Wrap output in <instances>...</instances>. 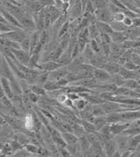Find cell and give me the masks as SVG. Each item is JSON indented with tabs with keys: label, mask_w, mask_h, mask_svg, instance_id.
Wrapping results in <instances>:
<instances>
[{
	"label": "cell",
	"mask_w": 140,
	"mask_h": 157,
	"mask_svg": "<svg viewBox=\"0 0 140 157\" xmlns=\"http://www.w3.org/2000/svg\"><path fill=\"white\" fill-rule=\"evenodd\" d=\"M122 87L132 90H140V83L137 80L130 79V80H125Z\"/></svg>",
	"instance_id": "cell-24"
},
{
	"label": "cell",
	"mask_w": 140,
	"mask_h": 157,
	"mask_svg": "<svg viewBox=\"0 0 140 157\" xmlns=\"http://www.w3.org/2000/svg\"><path fill=\"white\" fill-rule=\"evenodd\" d=\"M49 41V33L47 30H43L40 33L39 36V44L42 47H45L46 43Z\"/></svg>",
	"instance_id": "cell-32"
},
{
	"label": "cell",
	"mask_w": 140,
	"mask_h": 157,
	"mask_svg": "<svg viewBox=\"0 0 140 157\" xmlns=\"http://www.w3.org/2000/svg\"><path fill=\"white\" fill-rule=\"evenodd\" d=\"M45 90L46 92H50V91H54V90H61V87L57 84L56 82H53V81H47V82L45 83L43 85Z\"/></svg>",
	"instance_id": "cell-31"
},
{
	"label": "cell",
	"mask_w": 140,
	"mask_h": 157,
	"mask_svg": "<svg viewBox=\"0 0 140 157\" xmlns=\"http://www.w3.org/2000/svg\"><path fill=\"white\" fill-rule=\"evenodd\" d=\"M48 9H49L50 15H51V24L53 25L59 19V18L61 16V12L59 9H57L53 5V6H49Z\"/></svg>",
	"instance_id": "cell-19"
},
{
	"label": "cell",
	"mask_w": 140,
	"mask_h": 157,
	"mask_svg": "<svg viewBox=\"0 0 140 157\" xmlns=\"http://www.w3.org/2000/svg\"><path fill=\"white\" fill-rule=\"evenodd\" d=\"M101 106L102 107V109L104 110V112L107 114H110V113H122L121 104L116 103V102H111V101H106L103 104L101 105Z\"/></svg>",
	"instance_id": "cell-6"
},
{
	"label": "cell",
	"mask_w": 140,
	"mask_h": 157,
	"mask_svg": "<svg viewBox=\"0 0 140 157\" xmlns=\"http://www.w3.org/2000/svg\"><path fill=\"white\" fill-rule=\"evenodd\" d=\"M123 67L124 69L131 70V71H138V70L140 69V68H138L136 64H134L131 60H130V61H128L127 63H125Z\"/></svg>",
	"instance_id": "cell-43"
},
{
	"label": "cell",
	"mask_w": 140,
	"mask_h": 157,
	"mask_svg": "<svg viewBox=\"0 0 140 157\" xmlns=\"http://www.w3.org/2000/svg\"><path fill=\"white\" fill-rule=\"evenodd\" d=\"M80 122H81L80 124L83 126V129H84V131L86 132V134H87V133H94V132H97L95 126L93 125V123L83 120H80Z\"/></svg>",
	"instance_id": "cell-27"
},
{
	"label": "cell",
	"mask_w": 140,
	"mask_h": 157,
	"mask_svg": "<svg viewBox=\"0 0 140 157\" xmlns=\"http://www.w3.org/2000/svg\"><path fill=\"white\" fill-rule=\"evenodd\" d=\"M89 45V47L91 48V49L94 51V53H95L96 55H100V53L102 52V50H101V47H100L99 43L96 41L95 39L90 40Z\"/></svg>",
	"instance_id": "cell-33"
},
{
	"label": "cell",
	"mask_w": 140,
	"mask_h": 157,
	"mask_svg": "<svg viewBox=\"0 0 140 157\" xmlns=\"http://www.w3.org/2000/svg\"><path fill=\"white\" fill-rule=\"evenodd\" d=\"M111 40L113 43L116 44H123L124 41H126L127 40H129L127 33L126 32L124 33H117V32H114L111 35Z\"/></svg>",
	"instance_id": "cell-14"
},
{
	"label": "cell",
	"mask_w": 140,
	"mask_h": 157,
	"mask_svg": "<svg viewBox=\"0 0 140 157\" xmlns=\"http://www.w3.org/2000/svg\"><path fill=\"white\" fill-rule=\"evenodd\" d=\"M89 44V42L83 39H81V38L77 37V46H78V48H79V52L80 54L82 55L83 52L84 51V49L86 48L87 45Z\"/></svg>",
	"instance_id": "cell-37"
},
{
	"label": "cell",
	"mask_w": 140,
	"mask_h": 157,
	"mask_svg": "<svg viewBox=\"0 0 140 157\" xmlns=\"http://www.w3.org/2000/svg\"><path fill=\"white\" fill-rule=\"evenodd\" d=\"M13 30H19V29L13 27V25H9V24H4V23L0 22V33H6L13 31Z\"/></svg>",
	"instance_id": "cell-36"
},
{
	"label": "cell",
	"mask_w": 140,
	"mask_h": 157,
	"mask_svg": "<svg viewBox=\"0 0 140 157\" xmlns=\"http://www.w3.org/2000/svg\"><path fill=\"white\" fill-rule=\"evenodd\" d=\"M119 75H121L122 77L124 80H130V79H134V80H139V75L137 74V71H131L129 69H124L123 67H121V69L119 70Z\"/></svg>",
	"instance_id": "cell-13"
},
{
	"label": "cell",
	"mask_w": 140,
	"mask_h": 157,
	"mask_svg": "<svg viewBox=\"0 0 140 157\" xmlns=\"http://www.w3.org/2000/svg\"><path fill=\"white\" fill-rule=\"evenodd\" d=\"M30 91L36 94L39 97H43V96L46 95V91L45 90L44 87L42 85L36 84V83L30 84Z\"/></svg>",
	"instance_id": "cell-23"
},
{
	"label": "cell",
	"mask_w": 140,
	"mask_h": 157,
	"mask_svg": "<svg viewBox=\"0 0 140 157\" xmlns=\"http://www.w3.org/2000/svg\"><path fill=\"white\" fill-rule=\"evenodd\" d=\"M116 142L117 150L120 153H124L126 151H130V137L125 134H118L114 137Z\"/></svg>",
	"instance_id": "cell-3"
},
{
	"label": "cell",
	"mask_w": 140,
	"mask_h": 157,
	"mask_svg": "<svg viewBox=\"0 0 140 157\" xmlns=\"http://www.w3.org/2000/svg\"><path fill=\"white\" fill-rule=\"evenodd\" d=\"M10 146H11V147H12V150H13V152H17V151H19L20 150V149H23V148H24V147L20 144L17 140H12V141H11V143H10Z\"/></svg>",
	"instance_id": "cell-41"
},
{
	"label": "cell",
	"mask_w": 140,
	"mask_h": 157,
	"mask_svg": "<svg viewBox=\"0 0 140 157\" xmlns=\"http://www.w3.org/2000/svg\"><path fill=\"white\" fill-rule=\"evenodd\" d=\"M23 95H26V97H27V98H28V101L32 103V104H37L39 101V98H40V97H39V96H37L36 94H34V93H32L31 91H30L28 94Z\"/></svg>",
	"instance_id": "cell-42"
},
{
	"label": "cell",
	"mask_w": 140,
	"mask_h": 157,
	"mask_svg": "<svg viewBox=\"0 0 140 157\" xmlns=\"http://www.w3.org/2000/svg\"><path fill=\"white\" fill-rule=\"evenodd\" d=\"M68 99V94L64 91L63 90H62V92L61 93V94L58 96L57 98H56V101H57L58 103H60V104H62L63 105L64 103L67 101Z\"/></svg>",
	"instance_id": "cell-45"
},
{
	"label": "cell",
	"mask_w": 140,
	"mask_h": 157,
	"mask_svg": "<svg viewBox=\"0 0 140 157\" xmlns=\"http://www.w3.org/2000/svg\"><path fill=\"white\" fill-rule=\"evenodd\" d=\"M68 98L70 99V100H72L73 102H75L76 100L80 98V96L78 94H75V93H68Z\"/></svg>",
	"instance_id": "cell-49"
},
{
	"label": "cell",
	"mask_w": 140,
	"mask_h": 157,
	"mask_svg": "<svg viewBox=\"0 0 140 157\" xmlns=\"http://www.w3.org/2000/svg\"><path fill=\"white\" fill-rule=\"evenodd\" d=\"M63 67L61 64L58 63V62H53V61H49V62H46V63H40L39 64V70H42L45 72H53L56 69H60Z\"/></svg>",
	"instance_id": "cell-9"
},
{
	"label": "cell",
	"mask_w": 140,
	"mask_h": 157,
	"mask_svg": "<svg viewBox=\"0 0 140 157\" xmlns=\"http://www.w3.org/2000/svg\"><path fill=\"white\" fill-rule=\"evenodd\" d=\"M31 33H27V32L24 31V30H13V31L8 32L6 33H2V39H6V40H9L11 41H14L17 43H21L25 39L30 37Z\"/></svg>",
	"instance_id": "cell-1"
},
{
	"label": "cell",
	"mask_w": 140,
	"mask_h": 157,
	"mask_svg": "<svg viewBox=\"0 0 140 157\" xmlns=\"http://www.w3.org/2000/svg\"><path fill=\"white\" fill-rule=\"evenodd\" d=\"M77 37L81 38V39H83V40H87V41L89 43V41H90V40H91V38H90V35H89V29H88V27L83 28V29H82L81 31L79 32V33H78V34H77Z\"/></svg>",
	"instance_id": "cell-35"
},
{
	"label": "cell",
	"mask_w": 140,
	"mask_h": 157,
	"mask_svg": "<svg viewBox=\"0 0 140 157\" xmlns=\"http://www.w3.org/2000/svg\"><path fill=\"white\" fill-rule=\"evenodd\" d=\"M121 155H122V153H120L119 151L117 150L116 153H115L114 155H112V157H121Z\"/></svg>",
	"instance_id": "cell-52"
},
{
	"label": "cell",
	"mask_w": 140,
	"mask_h": 157,
	"mask_svg": "<svg viewBox=\"0 0 140 157\" xmlns=\"http://www.w3.org/2000/svg\"><path fill=\"white\" fill-rule=\"evenodd\" d=\"M105 116H102V117H95V119L93 120L92 123H93V125L96 127L97 132H99L102 127H104L106 125H108L107 124V121H106Z\"/></svg>",
	"instance_id": "cell-22"
},
{
	"label": "cell",
	"mask_w": 140,
	"mask_h": 157,
	"mask_svg": "<svg viewBox=\"0 0 140 157\" xmlns=\"http://www.w3.org/2000/svg\"><path fill=\"white\" fill-rule=\"evenodd\" d=\"M63 105L65 107H67V108H72V109L76 110V109H75V106H74V102L72 100H70V99H68V98L67 101L64 103Z\"/></svg>",
	"instance_id": "cell-48"
},
{
	"label": "cell",
	"mask_w": 140,
	"mask_h": 157,
	"mask_svg": "<svg viewBox=\"0 0 140 157\" xmlns=\"http://www.w3.org/2000/svg\"><path fill=\"white\" fill-rule=\"evenodd\" d=\"M109 25L111 27V29L114 32H117V33H124L127 31V27L123 24V22H116V21H111L109 23Z\"/></svg>",
	"instance_id": "cell-26"
},
{
	"label": "cell",
	"mask_w": 140,
	"mask_h": 157,
	"mask_svg": "<svg viewBox=\"0 0 140 157\" xmlns=\"http://www.w3.org/2000/svg\"><path fill=\"white\" fill-rule=\"evenodd\" d=\"M99 133L101 134V136L102 137V139L106 141V140H109L111 139H114V134L112 133L111 130H110V127H109V125H106L104 127H102V129L99 131Z\"/></svg>",
	"instance_id": "cell-20"
},
{
	"label": "cell",
	"mask_w": 140,
	"mask_h": 157,
	"mask_svg": "<svg viewBox=\"0 0 140 157\" xmlns=\"http://www.w3.org/2000/svg\"><path fill=\"white\" fill-rule=\"evenodd\" d=\"M20 49L26 51V52H30V37L25 39L21 43H20Z\"/></svg>",
	"instance_id": "cell-40"
},
{
	"label": "cell",
	"mask_w": 140,
	"mask_h": 157,
	"mask_svg": "<svg viewBox=\"0 0 140 157\" xmlns=\"http://www.w3.org/2000/svg\"><path fill=\"white\" fill-rule=\"evenodd\" d=\"M24 148L26 149V152H28L30 154H38L39 149V147L38 146H36V145L34 144H30V143L26 145L24 147Z\"/></svg>",
	"instance_id": "cell-39"
},
{
	"label": "cell",
	"mask_w": 140,
	"mask_h": 157,
	"mask_svg": "<svg viewBox=\"0 0 140 157\" xmlns=\"http://www.w3.org/2000/svg\"><path fill=\"white\" fill-rule=\"evenodd\" d=\"M48 157H57V156H54V155H49Z\"/></svg>",
	"instance_id": "cell-56"
},
{
	"label": "cell",
	"mask_w": 140,
	"mask_h": 157,
	"mask_svg": "<svg viewBox=\"0 0 140 157\" xmlns=\"http://www.w3.org/2000/svg\"><path fill=\"white\" fill-rule=\"evenodd\" d=\"M121 67L122 66H120L116 61H110V62H107L105 63L102 66V69H105L110 75H113L119 73V70L121 69Z\"/></svg>",
	"instance_id": "cell-11"
},
{
	"label": "cell",
	"mask_w": 140,
	"mask_h": 157,
	"mask_svg": "<svg viewBox=\"0 0 140 157\" xmlns=\"http://www.w3.org/2000/svg\"><path fill=\"white\" fill-rule=\"evenodd\" d=\"M92 2H93V5H94V7L96 10L107 7L109 3V1H102V0H96V1H92Z\"/></svg>",
	"instance_id": "cell-38"
},
{
	"label": "cell",
	"mask_w": 140,
	"mask_h": 157,
	"mask_svg": "<svg viewBox=\"0 0 140 157\" xmlns=\"http://www.w3.org/2000/svg\"><path fill=\"white\" fill-rule=\"evenodd\" d=\"M125 18V15L123 12H120V13H116L113 15V20L116 21V22H123V20Z\"/></svg>",
	"instance_id": "cell-46"
},
{
	"label": "cell",
	"mask_w": 140,
	"mask_h": 157,
	"mask_svg": "<svg viewBox=\"0 0 140 157\" xmlns=\"http://www.w3.org/2000/svg\"><path fill=\"white\" fill-rule=\"evenodd\" d=\"M89 105V103L86 99H84L83 98H80L79 99H77L74 102V106H75V109L78 111V112H81L84 110L86 107Z\"/></svg>",
	"instance_id": "cell-29"
},
{
	"label": "cell",
	"mask_w": 140,
	"mask_h": 157,
	"mask_svg": "<svg viewBox=\"0 0 140 157\" xmlns=\"http://www.w3.org/2000/svg\"><path fill=\"white\" fill-rule=\"evenodd\" d=\"M0 81H1V85H2V89H3V91L5 93V96H6L7 98H9L10 99H13L14 94H13V90L11 87V83L9 82V80L6 77L1 76Z\"/></svg>",
	"instance_id": "cell-12"
},
{
	"label": "cell",
	"mask_w": 140,
	"mask_h": 157,
	"mask_svg": "<svg viewBox=\"0 0 140 157\" xmlns=\"http://www.w3.org/2000/svg\"><path fill=\"white\" fill-rule=\"evenodd\" d=\"M123 24L125 25L127 28H131V26H133V19L125 17L124 19L123 20Z\"/></svg>",
	"instance_id": "cell-47"
},
{
	"label": "cell",
	"mask_w": 140,
	"mask_h": 157,
	"mask_svg": "<svg viewBox=\"0 0 140 157\" xmlns=\"http://www.w3.org/2000/svg\"><path fill=\"white\" fill-rule=\"evenodd\" d=\"M88 29H89V35H90L91 40L96 39L100 35V32H99L98 28H97V25H96V19L90 22V24L88 26Z\"/></svg>",
	"instance_id": "cell-21"
},
{
	"label": "cell",
	"mask_w": 140,
	"mask_h": 157,
	"mask_svg": "<svg viewBox=\"0 0 140 157\" xmlns=\"http://www.w3.org/2000/svg\"><path fill=\"white\" fill-rule=\"evenodd\" d=\"M132 153H133L132 151H126V152L122 154L121 157H131V155H132Z\"/></svg>",
	"instance_id": "cell-51"
},
{
	"label": "cell",
	"mask_w": 140,
	"mask_h": 157,
	"mask_svg": "<svg viewBox=\"0 0 140 157\" xmlns=\"http://www.w3.org/2000/svg\"><path fill=\"white\" fill-rule=\"evenodd\" d=\"M11 51L13 52L14 58L18 63L27 67L30 61V57H31L28 52H26L22 49H11Z\"/></svg>",
	"instance_id": "cell-4"
},
{
	"label": "cell",
	"mask_w": 140,
	"mask_h": 157,
	"mask_svg": "<svg viewBox=\"0 0 140 157\" xmlns=\"http://www.w3.org/2000/svg\"><path fill=\"white\" fill-rule=\"evenodd\" d=\"M130 124H131V122H121V123L109 125V127H110L112 133L114 134V136H116L118 134H122L125 130H127L130 127Z\"/></svg>",
	"instance_id": "cell-10"
},
{
	"label": "cell",
	"mask_w": 140,
	"mask_h": 157,
	"mask_svg": "<svg viewBox=\"0 0 140 157\" xmlns=\"http://www.w3.org/2000/svg\"><path fill=\"white\" fill-rule=\"evenodd\" d=\"M69 73L67 66H63L60 69H56L53 72L48 73V81H53V82H57L58 80L66 77V75Z\"/></svg>",
	"instance_id": "cell-5"
},
{
	"label": "cell",
	"mask_w": 140,
	"mask_h": 157,
	"mask_svg": "<svg viewBox=\"0 0 140 157\" xmlns=\"http://www.w3.org/2000/svg\"><path fill=\"white\" fill-rule=\"evenodd\" d=\"M140 146V133L132 137H130V151H136Z\"/></svg>",
	"instance_id": "cell-28"
},
{
	"label": "cell",
	"mask_w": 140,
	"mask_h": 157,
	"mask_svg": "<svg viewBox=\"0 0 140 157\" xmlns=\"http://www.w3.org/2000/svg\"><path fill=\"white\" fill-rule=\"evenodd\" d=\"M90 111L94 117H102V116L106 115V113L102 109L101 105H91Z\"/></svg>",
	"instance_id": "cell-25"
},
{
	"label": "cell",
	"mask_w": 140,
	"mask_h": 157,
	"mask_svg": "<svg viewBox=\"0 0 140 157\" xmlns=\"http://www.w3.org/2000/svg\"><path fill=\"white\" fill-rule=\"evenodd\" d=\"M47 81H48V73L40 70L38 76H37V78H36V80H35V83L43 86Z\"/></svg>",
	"instance_id": "cell-30"
},
{
	"label": "cell",
	"mask_w": 140,
	"mask_h": 157,
	"mask_svg": "<svg viewBox=\"0 0 140 157\" xmlns=\"http://www.w3.org/2000/svg\"><path fill=\"white\" fill-rule=\"evenodd\" d=\"M95 17L97 21H101V22L108 23V24H109L111 21H113V14L109 11L108 6L96 10Z\"/></svg>",
	"instance_id": "cell-2"
},
{
	"label": "cell",
	"mask_w": 140,
	"mask_h": 157,
	"mask_svg": "<svg viewBox=\"0 0 140 157\" xmlns=\"http://www.w3.org/2000/svg\"><path fill=\"white\" fill-rule=\"evenodd\" d=\"M106 118V121L108 125H112V124H116V123H121L123 122V119H122L121 113H110V114H107L105 116Z\"/></svg>",
	"instance_id": "cell-17"
},
{
	"label": "cell",
	"mask_w": 140,
	"mask_h": 157,
	"mask_svg": "<svg viewBox=\"0 0 140 157\" xmlns=\"http://www.w3.org/2000/svg\"><path fill=\"white\" fill-rule=\"evenodd\" d=\"M96 25H97V28H98V30L100 32V33L111 35L114 33V31L111 29L110 25L108 23H104V22H101V21H97L96 20Z\"/></svg>",
	"instance_id": "cell-18"
},
{
	"label": "cell",
	"mask_w": 140,
	"mask_h": 157,
	"mask_svg": "<svg viewBox=\"0 0 140 157\" xmlns=\"http://www.w3.org/2000/svg\"><path fill=\"white\" fill-rule=\"evenodd\" d=\"M117 151V146L115 139L106 140L103 144V152L107 157H112L115 153Z\"/></svg>",
	"instance_id": "cell-8"
},
{
	"label": "cell",
	"mask_w": 140,
	"mask_h": 157,
	"mask_svg": "<svg viewBox=\"0 0 140 157\" xmlns=\"http://www.w3.org/2000/svg\"><path fill=\"white\" fill-rule=\"evenodd\" d=\"M2 40V33H0V40Z\"/></svg>",
	"instance_id": "cell-55"
},
{
	"label": "cell",
	"mask_w": 140,
	"mask_h": 157,
	"mask_svg": "<svg viewBox=\"0 0 140 157\" xmlns=\"http://www.w3.org/2000/svg\"><path fill=\"white\" fill-rule=\"evenodd\" d=\"M60 157H71V154L67 147H58Z\"/></svg>",
	"instance_id": "cell-44"
},
{
	"label": "cell",
	"mask_w": 140,
	"mask_h": 157,
	"mask_svg": "<svg viewBox=\"0 0 140 157\" xmlns=\"http://www.w3.org/2000/svg\"><path fill=\"white\" fill-rule=\"evenodd\" d=\"M40 33L39 31H35L34 33H31L30 35V56L32 54V52L34 49L37 48V46L39 44V36H40Z\"/></svg>",
	"instance_id": "cell-15"
},
{
	"label": "cell",
	"mask_w": 140,
	"mask_h": 157,
	"mask_svg": "<svg viewBox=\"0 0 140 157\" xmlns=\"http://www.w3.org/2000/svg\"><path fill=\"white\" fill-rule=\"evenodd\" d=\"M4 61H5V57H4V56L0 52V66L2 65V63H4Z\"/></svg>",
	"instance_id": "cell-53"
},
{
	"label": "cell",
	"mask_w": 140,
	"mask_h": 157,
	"mask_svg": "<svg viewBox=\"0 0 140 157\" xmlns=\"http://www.w3.org/2000/svg\"><path fill=\"white\" fill-rule=\"evenodd\" d=\"M130 127H140V119H138V120L131 122Z\"/></svg>",
	"instance_id": "cell-50"
},
{
	"label": "cell",
	"mask_w": 140,
	"mask_h": 157,
	"mask_svg": "<svg viewBox=\"0 0 140 157\" xmlns=\"http://www.w3.org/2000/svg\"><path fill=\"white\" fill-rule=\"evenodd\" d=\"M62 138L65 140L67 146H73L78 143L79 139L77 138L76 136L73 133V132H61Z\"/></svg>",
	"instance_id": "cell-16"
},
{
	"label": "cell",
	"mask_w": 140,
	"mask_h": 157,
	"mask_svg": "<svg viewBox=\"0 0 140 157\" xmlns=\"http://www.w3.org/2000/svg\"><path fill=\"white\" fill-rule=\"evenodd\" d=\"M0 99H1V105H2L3 106L6 107L7 109H10V110H13V109H14L12 99H10L9 98H7L6 96L2 97Z\"/></svg>",
	"instance_id": "cell-34"
},
{
	"label": "cell",
	"mask_w": 140,
	"mask_h": 157,
	"mask_svg": "<svg viewBox=\"0 0 140 157\" xmlns=\"http://www.w3.org/2000/svg\"><path fill=\"white\" fill-rule=\"evenodd\" d=\"M3 147H4V145L2 144V142L0 141V150H2V149H3Z\"/></svg>",
	"instance_id": "cell-54"
},
{
	"label": "cell",
	"mask_w": 140,
	"mask_h": 157,
	"mask_svg": "<svg viewBox=\"0 0 140 157\" xmlns=\"http://www.w3.org/2000/svg\"><path fill=\"white\" fill-rule=\"evenodd\" d=\"M93 77L96 79L99 83H106L111 77L105 69L101 68H96L93 72Z\"/></svg>",
	"instance_id": "cell-7"
}]
</instances>
